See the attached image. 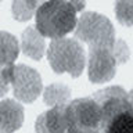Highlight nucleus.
<instances>
[{
    "mask_svg": "<svg viewBox=\"0 0 133 133\" xmlns=\"http://www.w3.org/2000/svg\"><path fill=\"white\" fill-rule=\"evenodd\" d=\"M115 15L123 26H133V0H116Z\"/></svg>",
    "mask_w": 133,
    "mask_h": 133,
    "instance_id": "15",
    "label": "nucleus"
},
{
    "mask_svg": "<svg viewBox=\"0 0 133 133\" xmlns=\"http://www.w3.org/2000/svg\"><path fill=\"white\" fill-rule=\"evenodd\" d=\"M21 50L32 60H40L47 50L46 37L35 26H29L21 36Z\"/></svg>",
    "mask_w": 133,
    "mask_h": 133,
    "instance_id": "10",
    "label": "nucleus"
},
{
    "mask_svg": "<svg viewBox=\"0 0 133 133\" xmlns=\"http://www.w3.org/2000/svg\"><path fill=\"white\" fill-rule=\"evenodd\" d=\"M11 86L14 97L22 103L35 101L43 90V83L39 72L24 64L15 65Z\"/></svg>",
    "mask_w": 133,
    "mask_h": 133,
    "instance_id": "6",
    "label": "nucleus"
},
{
    "mask_svg": "<svg viewBox=\"0 0 133 133\" xmlns=\"http://www.w3.org/2000/svg\"><path fill=\"white\" fill-rule=\"evenodd\" d=\"M39 4L33 0H14L12 2V17L17 21H28L36 12Z\"/></svg>",
    "mask_w": 133,
    "mask_h": 133,
    "instance_id": "14",
    "label": "nucleus"
},
{
    "mask_svg": "<svg viewBox=\"0 0 133 133\" xmlns=\"http://www.w3.org/2000/svg\"><path fill=\"white\" fill-rule=\"evenodd\" d=\"M35 21V28L44 37L58 39L75 31L78 11L69 0H47L37 7Z\"/></svg>",
    "mask_w": 133,
    "mask_h": 133,
    "instance_id": "1",
    "label": "nucleus"
},
{
    "mask_svg": "<svg viewBox=\"0 0 133 133\" xmlns=\"http://www.w3.org/2000/svg\"><path fill=\"white\" fill-rule=\"evenodd\" d=\"M112 53H114V56H115L118 64H125V62L129 60V56H130L128 46H126V43H125L123 40H115L114 42Z\"/></svg>",
    "mask_w": 133,
    "mask_h": 133,
    "instance_id": "16",
    "label": "nucleus"
},
{
    "mask_svg": "<svg viewBox=\"0 0 133 133\" xmlns=\"http://www.w3.org/2000/svg\"><path fill=\"white\" fill-rule=\"evenodd\" d=\"M4 65H0V97L4 96L7 93L8 90V86H10V83H8L6 75H4Z\"/></svg>",
    "mask_w": 133,
    "mask_h": 133,
    "instance_id": "17",
    "label": "nucleus"
},
{
    "mask_svg": "<svg viewBox=\"0 0 133 133\" xmlns=\"http://www.w3.org/2000/svg\"><path fill=\"white\" fill-rule=\"evenodd\" d=\"M24 123L22 104L11 98L0 101V133H14Z\"/></svg>",
    "mask_w": 133,
    "mask_h": 133,
    "instance_id": "9",
    "label": "nucleus"
},
{
    "mask_svg": "<svg viewBox=\"0 0 133 133\" xmlns=\"http://www.w3.org/2000/svg\"><path fill=\"white\" fill-rule=\"evenodd\" d=\"M103 133H133V111H123L112 116Z\"/></svg>",
    "mask_w": 133,
    "mask_h": 133,
    "instance_id": "13",
    "label": "nucleus"
},
{
    "mask_svg": "<svg viewBox=\"0 0 133 133\" xmlns=\"http://www.w3.org/2000/svg\"><path fill=\"white\" fill-rule=\"evenodd\" d=\"M96 101L100 104L103 112L104 126L112 116H115L119 112L123 111H133V108L129 103L128 93L121 86H111L105 87L103 90H98L91 96Z\"/></svg>",
    "mask_w": 133,
    "mask_h": 133,
    "instance_id": "7",
    "label": "nucleus"
},
{
    "mask_svg": "<svg viewBox=\"0 0 133 133\" xmlns=\"http://www.w3.org/2000/svg\"><path fill=\"white\" fill-rule=\"evenodd\" d=\"M50 66L56 74H69L72 78L81 76L86 66V54L79 40L72 37L51 39L46 50Z\"/></svg>",
    "mask_w": 133,
    "mask_h": 133,
    "instance_id": "2",
    "label": "nucleus"
},
{
    "mask_svg": "<svg viewBox=\"0 0 133 133\" xmlns=\"http://www.w3.org/2000/svg\"><path fill=\"white\" fill-rule=\"evenodd\" d=\"M19 54V43L8 32H0V65L14 64Z\"/></svg>",
    "mask_w": 133,
    "mask_h": 133,
    "instance_id": "11",
    "label": "nucleus"
},
{
    "mask_svg": "<svg viewBox=\"0 0 133 133\" xmlns=\"http://www.w3.org/2000/svg\"><path fill=\"white\" fill-rule=\"evenodd\" d=\"M65 107L66 104L54 105L40 114L35 123L36 133H66Z\"/></svg>",
    "mask_w": 133,
    "mask_h": 133,
    "instance_id": "8",
    "label": "nucleus"
},
{
    "mask_svg": "<svg viewBox=\"0 0 133 133\" xmlns=\"http://www.w3.org/2000/svg\"><path fill=\"white\" fill-rule=\"evenodd\" d=\"M112 46L111 47L96 46L89 49L87 78L91 83H105L115 76L118 62L112 53Z\"/></svg>",
    "mask_w": 133,
    "mask_h": 133,
    "instance_id": "5",
    "label": "nucleus"
},
{
    "mask_svg": "<svg viewBox=\"0 0 133 133\" xmlns=\"http://www.w3.org/2000/svg\"><path fill=\"white\" fill-rule=\"evenodd\" d=\"M128 98H129V103H130V105H132V108H133V89L128 93Z\"/></svg>",
    "mask_w": 133,
    "mask_h": 133,
    "instance_id": "19",
    "label": "nucleus"
},
{
    "mask_svg": "<svg viewBox=\"0 0 133 133\" xmlns=\"http://www.w3.org/2000/svg\"><path fill=\"white\" fill-rule=\"evenodd\" d=\"M66 133H71V132H66Z\"/></svg>",
    "mask_w": 133,
    "mask_h": 133,
    "instance_id": "20",
    "label": "nucleus"
},
{
    "mask_svg": "<svg viewBox=\"0 0 133 133\" xmlns=\"http://www.w3.org/2000/svg\"><path fill=\"white\" fill-rule=\"evenodd\" d=\"M66 132L103 133L104 121L100 104L93 97L72 100L65 107Z\"/></svg>",
    "mask_w": 133,
    "mask_h": 133,
    "instance_id": "3",
    "label": "nucleus"
},
{
    "mask_svg": "<svg viewBox=\"0 0 133 133\" xmlns=\"http://www.w3.org/2000/svg\"><path fill=\"white\" fill-rule=\"evenodd\" d=\"M69 2L72 3V6L75 7V10H76L78 12L83 11V8H85V6H86L85 0H69Z\"/></svg>",
    "mask_w": 133,
    "mask_h": 133,
    "instance_id": "18",
    "label": "nucleus"
},
{
    "mask_svg": "<svg viewBox=\"0 0 133 133\" xmlns=\"http://www.w3.org/2000/svg\"><path fill=\"white\" fill-rule=\"evenodd\" d=\"M71 100V90L62 83H51L43 91V101L50 107L68 104Z\"/></svg>",
    "mask_w": 133,
    "mask_h": 133,
    "instance_id": "12",
    "label": "nucleus"
},
{
    "mask_svg": "<svg viewBox=\"0 0 133 133\" xmlns=\"http://www.w3.org/2000/svg\"><path fill=\"white\" fill-rule=\"evenodd\" d=\"M75 37L89 44V47H111L115 42V31L105 15L94 11H86L79 17Z\"/></svg>",
    "mask_w": 133,
    "mask_h": 133,
    "instance_id": "4",
    "label": "nucleus"
}]
</instances>
